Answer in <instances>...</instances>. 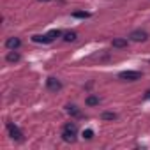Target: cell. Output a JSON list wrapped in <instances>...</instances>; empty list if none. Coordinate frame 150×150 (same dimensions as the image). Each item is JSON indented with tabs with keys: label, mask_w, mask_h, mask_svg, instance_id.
<instances>
[{
	"label": "cell",
	"mask_w": 150,
	"mask_h": 150,
	"mask_svg": "<svg viewBox=\"0 0 150 150\" xmlns=\"http://www.w3.org/2000/svg\"><path fill=\"white\" fill-rule=\"evenodd\" d=\"M76 134H78V125L74 122H67L62 129V138L64 141H76Z\"/></svg>",
	"instance_id": "1"
},
{
	"label": "cell",
	"mask_w": 150,
	"mask_h": 150,
	"mask_svg": "<svg viewBox=\"0 0 150 150\" xmlns=\"http://www.w3.org/2000/svg\"><path fill=\"white\" fill-rule=\"evenodd\" d=\"M62 35V32L60 30H50L48 34H44V35H34L32 37V41L34 42H42V44H48V42H53L57 37H60Z\"/></svg>",
	"instance_id": "2"
},
{
	"label": "cell",
	"mask_w": 150,
	"mask_h": 150,
	"mask_svg": "<svg viewBox=\"0 0 150 150\" xmlns=\"http://www.w3.org/2000/svg\"><path fill=\"white\" fill-rule=\"evenodd\" d=\"M118 78L124 81H138V80H141V72L139 71H124L118 74Z\"/></svg>",
	"instance_id": "3"
},
{
	"label": "cell",
	"mask_w": 150,
	"mask_h": 150,
	"mask_svg": "<svg viewBox=\"0 0 150 150\" xmlns=\"http://www.w3.org/2000/svg\"><path fill=\"white\" fill-rule=\"evenodd\" d=\"M7 131H9V134H11V138H13L14 141H21V139H23V132L20 131L18 125H14V124H7Z\"/></svg>",
	"instance_id": "4"
},
{
	"label": "cell",
	"mask_w": 150,
	"mask_h": 150,
	"mask_svg": "<svg viewBox=\"0 0 150 150\" xmlns=\"http://www.w3.org/2000/svg\"><path fill=\"white\" fill-rule=\"evenodd\" d=\"M129 39L134 41V42H143V41L148 39V34H146L145 30H132L131 35H129Z\"/></svg>",
	"instance_id": "5"
},
{
	"label": "cell",
	"mask_w": 150,
	"mask_h": 150,
	"mask_svg": "<svg viewBox=\"0 0 150 150\" xmlns=\"http://www.w3.org/2000/svg\"><path fill=\"white\" fill-rule=\"evenodd\" d=\"M46 87H48V90H51V92H60V90H62L60 80H57V78H53V76L46 80Z\"/></svg>",
	"instance_id": "6"
},
{
	"label": "cell",
	"mask_w": 150,
	"mask_h": 150,
	"mask_svg": "<svg viewBox=\"0 0 150 150\" xmlns=\"http://www.w3.org/2000/svg\"><path fill=\"white\" fill-rule=\"evenodd\" d=\"M21 46V41H20V37H9L7 41H6V48L9 50V51H13V50H18Z\"/></svg>",
	"instance_id": "7"
},
{
	"label": "cell",
	"mask_w": 150,
	"mask_h": 150,
	"mask_svg": "<svg viewBox=\"0 0 150 150\" xmlns=\"http://www.w3.org/2000/svg\"><path fill=\"white\" fill-rule=\"evenodd\" d=\"M111 44H113V48H125L127 46V39H113L111 41Z\"/></svg>",
	"instance_id": "8"
},
{
	"label": "cell",
	"mask_w": 150,
	"mask_h": 150,
	"mask_svg": "<svg viewBox=\"0 0 150 150\" xmlns=\"http://www.w3.org/2000/svg\"><path fill=\"white\" fill-rule=\"evenodd\" d=\"M6 58H7V62H18V60H20V53H18L16 50H13V51H9V53H7V57H6Z\"/></svg>",
	"instance_id": "9"
},
{
	"label": "cell",
	"mask_w": 150,
	"mask_h": 150,
	"mask_svg": "<svg viewBox=\"0 0 150 150\" xmlns=\"http://www.w3.org/2000/svg\"><path fill=\"white\" fill-rule=\"evenodd\" d=\"M78 39V34L76 32H65L64 34V41L65 42H72V41H76Z\"/></svg>",
	"instance_id": "10"
},
{
	"label": "cell",
	"mask_w": 150,
	"mask_h": 150,
	"mask_svg": "<svg viewBox=\"0 0 150 150\" xmlns=\"http://www.w3.org/2000/svg\"><path fill=\"white\" fill-rule=\"evenodd\" d=\"M99 103H101V99H99L97 96H88V97H87V104H88V106H97Z\"/></svg>",
	"instance_id": "11"
},
{
	"label": "cell",
	"mask_w": 150,
	"mask_h": 150,
	"mask_svg": "<svg viewBox=\"0 0 150 150\" xmlns=\"http://www.w3.org/2000/svg\"><path fill=\"white\" fill-rule=\"evenodd\" d=\"M67 113L69 115H72V117H80L81 113H80V110L76 108V106H67Z\"/></svg>",
	"instance_id": "12"
},
{
	"label": "cell",
	"mask_w": 150,
	"mask_h": 150,
	"mask_svg": "<svg viewBox=\"0 0 150 150\" xmlns=\"http://www.w3.org/2000/svg\"><path fill=\"white\" fill-rule=\"evenodd\" d=\"M115 118H117V113H111V111L103 113V120H115Z\"/></svg>",
	"instance_id": "13"
},
{
	"label": "cell",
	"mask_w": 150,
	"mask_h": 150,
	"mask_svg": "<svg viewBox=\"0 0 150 150\" xmlns=\"http://www.w3.org/2000/svg\"><path fill=\"white\" fill-rule=\"evenodd\" d=\"M72 16L74 18H88L90 13H87V11H76V13H72Z\"/></svg>",
	"instance_id": "14"
},
{
	"label": "cell",
	"mask_w": 150,
	"mask_h": 150,
	"mask_svg": "<svg viewBox=\"0 0 150 150\" xmlns=\"http://www.w3.org/2000/svg\"><path fill=\"white\" fill-rule=\"evenodd\" d=\"M83 138H85V139H92V138H94V131H92V129H87V131L83 132Z\"/></svg>",
	"instance_id": "15"
},
{
	"label": "cell",
	"mask_w": 150,
	"mask_h": 150,
	"mask_svg": "<svg viewBox=\"0 0 150 150\" xmlns=\"http://www.w3.org/2000/svg\"><path fill=\"white\" fill-rule=\"evenodd\" d=\"M145 97H146V99H150V90H146V94H145Z\"/></svg>",
	"instance_id": "16"
},
{
	"label": "cell",
	"mask_w": 150,
	"mask_h": 150,
	"mask_svg": "<svg viewBox=\"0 0 150 150\" xmlns=\"http://www.w3.org/2000/svg\"><path fill=\"white\" fill-rule=\"evenodd\" d=\"M39 2H50V0H39Z\"/></svg>",
	"instance_id": "17"
}]
</instances>
